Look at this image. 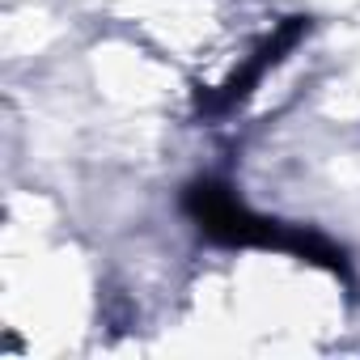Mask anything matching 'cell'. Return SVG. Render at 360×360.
I'll list each match as a JSON object with an SVG mask.
<instances>
[{"mask_svg":"<svg viewBox=\"0 0 360 360\" xmlns=\"http://www.w3.org/2000/svg\"><path fill=\"white\" fill-rule=\"evenodd\" d=\"M183 212L200 225V233L217 246H255V250H284L301 263H314V267H326L335 276L347 280V259L335 242H326L322 233L305 229V225H288V221H271V217H259L250 212L233 187L225 183H191L183 191Z\"/></svg>","mask_w":360,"mask_h":360,"instance_id":"6da1fadb","label":"cell"},{"mask_svg":"<svg viewBox=\"0 0 360 360\" xmlns=\"http://www.w3.org/2000/svg\"><path fill=\"white\" fill-rule=\"evenodd\" d=\"M305 30H309V22H305V18H288V22H280V26H276L259 47H255V56H250V60H246V64H242V68H238L221 89H217V94L200 98V110H204V115H225V110L242 106V102L255 94V85H259V81H263V77H267V72H271L288 51H292V47H297V39H301Z\"/></svg>","mask_w":360,"mask_h":360,"instance_id":"7a4b0ae2","label":"cell"}]
</instances>
